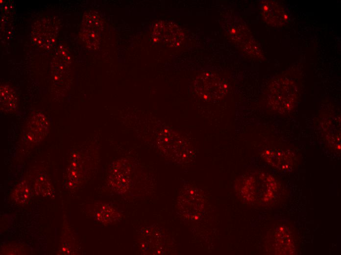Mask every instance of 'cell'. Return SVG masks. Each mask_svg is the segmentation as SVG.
Here are the masks:
<instances>
[{"instance_id":"obj_1","label":"cell","mask_w":341,"mask_h":255,"mask_svg":"<svg viewBox=\"0 0 341 255\" xmlns=\"http://www.w3.org/2000/svg\"><path fill=\"white\" fill-rule=\"evenodd\" d=\"M271 83L268 95V102L271 108L281 114L291 111L297 98L295 84L288 79L280 78Z\"/></svg>"},{"instance_id":"obj_2","label":"cell","mask_w":341,"mask_h":255,"mask_svg":"<svg viewBox=\"0 0 341 255\" xmlns=\"http://www.w3.org/2000/svg\"><path fill=\"white\" fill-rule=\"evenodd\" d=\"M58 33L57 20L46 17L35 23L31 31V40L34 45L39 48L49 49L54 45Z\"/></svg>"},{"instance_id":"obj_3","label":"cell","mask_w":341,"mask_h":255,"mask_svg":"<svg viewBox=\"0 0 341 255\" xmlns=\"http://www.w3.org/2000/svg\"><path fill=\"white\" fill-rule=\"evenodd\" d=\"M102 30V22L95 11L86 12L83 17L80 37L90 49H96L99 46Z\"/></svg>"},{"instance_id":"obj_4","label":"cell","mask_w":341,"mask_h":255,"mask_svg":"<svg viewBox=\"0 0 341 255\" xmlns=\"http://www.w3.org/2000/svg\"><path fill=\"white\" fill-rule=\"evenodd\" d=\"M49 129V123L47 117L41 112L35 113L23 130L22 141L29 146L36 145L47 136Z\"/></svg>"},{"instance_id":"obj_5","label":"cell","mask_w":341,"mask_h":255,"mask_svg":"<svg viewBox=\"0 0 341 255\" xmlns=\"http://www.w3.org/2000/svg\"><path fill=\"white\" fill-rule=\"evenodd\" d=\"M153 36L157 41L169 47L179 46L183 39V33L178 26L167 21H160L155 25Z\"/></svg>"},{"instance_id":"obj_6","label":"cell","mask_w":341,"mask_h":255,"mask_svg":"<svg viewBox=\"0 0 341 255\" xmlns=\"http://www.w3.org/2000/svg\"><path fill=\"white\" fill-rule=\"evenodd\" d=\"M262 13L267 23L274 26H280L288 21L289 14L285 7L272 1L265 2Z\"/></svg>"},{"instance_id":"obj_7","label":"cell","mask_w":341,"mask_h":255,"mask_svg":"<svg viewBox=\"0 0 341 255\" xmlns=\"http://www.w3.org/2000/svg\"><path fill=\"white\" fill-rule=\"evenodd\" d=\"M67 49L60 47L56 53L55 63L53 64V76L54 82L57 81V84L62 86L65 84V80L68 78L70 56ZM57 83L56 84H57Z\"/></svg>"},{"instance_id":"obj_8","label":"cell","mask_w":341,"mask_h":255,"mask_svg":"<svg viewBox=\"0 0 341 255\" xmlns=\"http://www.w3.org/2000/svg\"><path fill=\"white\" fill-rule=\"evenodd\" d=\"M1 111L6 113L14 112L17 107V97L15 91L9 85L2 84L0 89Z\"/></svg>"},{"instance_id":"obj_9","label":"cell","mask_w":341,"mask_h":255,"mask_svg":"<svg viewBox=\"0 0 341 255\" xmlns=\"http://www.w3.org/2000/svg\"><path fill=\"white\" fill-rule=\"evenodd\" d=\"M197 85L199 86L198 88L199 93L205 98H217L220 97L223 93L224 87L222 85L221 81L217 79L209 80L201 79L198 81Z\"/></svg>"},{"instance_id":"obj_10","label":"cell","mask_w":341,"mask_h":255,"mask_svg":"<svg viewBox=\"0 0 341 255\" xmlns=\"http://www.w3.org/2000/svg\"><path fill=\"white\" fill-rule=\"evenodd\" d=\"M13 201L19 204H26L30 198V190L25 180L20 182L11 194Z\"/></svg>"},{"instance_id":"obj_11","label":"cell","mask_w":341,"mask_h":255,"mask_svg":"<svg viewBox=\"0 0 341 255\" xmlns=\"http://www.w3.org/2000/svg\"><path fill=\"white\" fill-rule=\"evenodd\" d=\"M34 190L36 195L44 197L50 196L53 191L50 182L44 175L40 176L36 179Z\"/></svg>"}]
</instances>
